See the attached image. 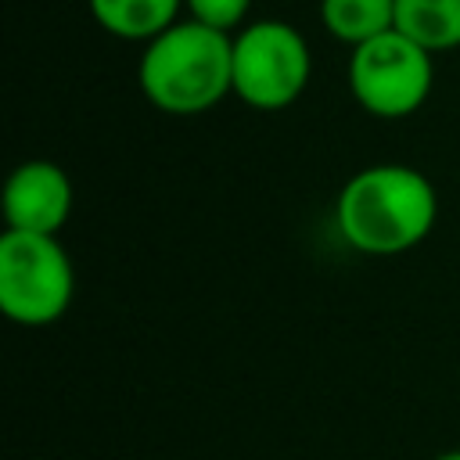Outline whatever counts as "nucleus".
Instances as JSON below:
<instances>
[{"label": "nucleus", "mask_w": 460, "mask_h": 460, "mask_svg": "<svg viewBox=\"0 0 460 460\" xmlns=\"http://www.w3.org/2000/svg\"><path fill=\"white\" fill-rule=\"evenodd\" d=\"M313 75V50L302 29L280 18H255L234 32V97L255 111L291 108Z\"/></svg>", "instance_id": "obj_4"}, {"label": "nucleus", "mask_w": 460, "mask_h": 460, "mask_svg": "<svg viewBox=\"0 0 460 460\" xmlns=\"http://www.w3.org/2000/svg\"><path fill=\"white\" fill-rule=\"evenodd\" d=\"M438 219L431 180L402 162H377L345 180L334 201L338 234L363 255H402L417 248Z\"/></svg>", "instance_id": "obj_1"}, {"label": "nucleus", "mask_w": 460, "mask_h": 460, "mask_svg": "<svg viewBox=\"0 0 460 460\" xmlns=\"http://www.w3.org/2000/svg\"><path fill=\"white\" fill-rule=\"evenodd\" d=\"M323 29L349 50L395 29V0H320Z\"/></svg>", "instance_id": "obj_9"}, {"label": "nucleus", "mask_w": 460, "mask_h": 460, "mask_svg": "<svg viewBox=\"0 0 460 460\" xmlns=\"http://www.w3.org/2000/svg\"><path fill=\"white\" fill-rule=\"evenodd\" d=\"M75 295V270L54 234L4 230L0 237V309L18 327L58 323Z\"/></svg>", "instance_id": "obj_3"}, {"label": "nucleus", "mask_w": 460, "mask_h": 460, "mask_svg": "<svg viewBox=\"0 0 460 460\" xmlns=\"http://www.w3.org/2000/svg\"><path fill=\"white\" fill-rule=\"evenodd\" d=\"M137 83L151 108L165 115H201L234 93V36L180 18L144 43Z\"/></svg>", "instance_id": "obj_2"}, {"label": "nucleus", "mask_w": 460, "mask_h": 460, "mask_svg": "<svg viewBox=\"0 0 460 460\" xmlns=\"http://www.w3.org/2000/svg\"><path fill=\"white\" fill-rule=\"evenodd\" d=\"M352 101L374 119H406L424 108L435 86V54L399 29L349 50Z\"/></svg>", "instance_id": "obj_5"}, {"label": "nucleus", "mask_w": 460, "mask_h": 460, "mask_svg": "<svg viewBox=\"0 0 460 460\" xmlns=\"http://www.w3.org/2000/svg\"><path fill=\"white\" fill-rule=\"evenodd\" d=\"M252 4L255 0H183V11H187V18L234 36L241 25H248Z\"/></svg>", "instance_id": "obj_10"}, {"label": "nucleus", "mask_w": 460, "mask_h": 460, "mask_svg": "<svg viewBox=\"0 0 460 460\" xmlns=\"http://www.w3.org/2000/svg\"><path fill=\"white\" fill-rule=\"evenodd\" d=\"M395 29L431 54L460 50V0H395Z\"/></svg>", "instance_id": "obj_8"}, {"label": "nucleus", "mask_w": 460, "mask_h": 460, "mask_svg": "<svg viewBox=\"0 0 460 460\" xmlns=\"http://www.w3.org/2000/svg\"><path fill=\"white\" fill-rule=\"evenodd\" d=\"M90 18L115 40L147 43L180 22L183 0H86Z\"/></svg>", "instance_id": "obj_7"}, {"label": "nucleus", "mask_w": 460, "mask_h": 460, "mask_svg": "<svg viewBox=\"0 0 460 460\" xmlns=\"http://www.w3.org/2000/svg\"><path fill=\"white\" fill-rule=\"evenodd\" d=\"M72 180L50 158H29L11 169L4 183V223L7 230L54 234L72 216Z\"/></svg>", "instance_id": "obj_6"}, {"label": "nucleus", "mask_w": 460, "mask_h": 460, "mask_svg": "<svg viewBox=\"0 0 460 460\" xmlns=\"http://www.w3.org/2000/svg\"><path fill=\"white\" fill-rule=\"evenodd\" d=\"M435 460H460V449H446V453H438Z\"/></svg>", "instance_id": "obj_11"}]
</instances>
